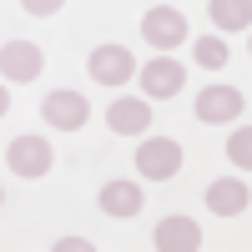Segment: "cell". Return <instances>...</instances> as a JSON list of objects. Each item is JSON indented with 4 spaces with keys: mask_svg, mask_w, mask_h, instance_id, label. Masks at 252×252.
Returning <instances> with one entry per match:
<instances>
[{
    "mask_svg": "<svg viewBox=\"0 0 252 252\" xmlns=\"http://www.w3.org/2000/svg\"><path fill=\"white\" fill-rule=\"evenodd\" d=\"M51 161H56V152H51V141H46V136H15V141L5 146V166H10L15 177H26V182L46 177V172H51Z\"/></svg>",
    "mask_w": 252,
    "mask_h": 252,
    "instance_id": "6da1fadb",
    "label": "cell"
},
{
    "mask_svg": "<svg viewBox=\"0 0 252 252\" xmlns=\"http://www.w3.org/2000/svg\"><path fill=\"white\" fill-rule=\"evenodd\" d=\"M5 111H10V91L0 86V116H5Z\"/></svg>",
    "mask_w": 252,
    "mask_h": 252,
    "instance_id": "ac0fdd59",
    "label": "cell"
},
{
    "mask_svg": "<svg viewBox=\"0 0 252 252\" xmlns=\"http://www.w3.org/2000/svg\"><path fill=\"white\" fill-rule=\"evenodd\" d=\"M247 51H252V40H247Z\"/></svg>",
    "mask_w": 252,
    "mask_h": 252,
    "instance_id": "d6986e66",
    "label": "cell"
},
{
    "mask_svg": "<svg viewBox=\"0 0 252 252\" xmlns=\"http://www.w3.org/2000/svg\"><path fill=\"white\" fill-rule=\"evenodd\" d=\"M106 121H111L116 136H146V131H152V106L136 101V96H116L111 111H106Z\"/></svg>",
    "mask_w": 252,
    "mask_h": 252,
    "instance_id": "30bf717a",
    "label": "cell"
},
{
    "mask_svg": "<svg viewBox=\"0 0 252 252\" xmlns=\"http://www.w3.org/2000/svg\"><path fill=\"white\" fill-rule=\"evenodd\" d=\"M91 76L101 86H126V81L136 76V56L126 46H96L91 51Z\"/></svg>",
    "mask_w": 252,
    "mask_h": 252,
    "instance_id": "52a82bcc",
    "label": "cell"
},
{
    "mask_svg": "<svg viewBox=\"0 0 252 252\" xmlns=\"http://www.w3.org/2000/svg\"><path fill=\"white\" fill-rule=\"evenodd\" d=\"M141 207H146V197H141L136 182H106L101 187V212L106 217H136Z\"/></svg>",
    "mask_w": 252,
    "mask_h": 252,
    "instance_id": "7c38bea8",
    "label": "cell"
},
{
    "mask_svg": "<svg viewBox=\"0 0 252 252\" xmlns=\"http://www.w3.org/2000/svg\"><path fill=\"white\" fill-rule=\"evenodd\" d=\"M152 242H157V252H197L202 247V227L192 217H161Z\"/></svg>",
    "mask_w": 252,
    "mask_h": 252,
    "instance_id": "9c48e42d",
    "label": "cell"
},
{
    "mask_svg": "<svg viewBox=\"0 0 252 252\" xmlns=\"http://www.w3.org/2000/svg\"><path fill=\"white\" fill-rule=\"evenodd\" d=\"M0 197H5V192H0Z\"/></svg>",
    "mask_w": 252,
    "mask_h": 252,
    "instance_id": "ffe728a7",
    "label": "cell"
},
{
    "mask_svg": "<svg viewBox=\"0 0 252 252\" xmlns=\"http://www.w3.org/2000/svg\"><path fill=\"white\" fill-rule=\"evenodd\" d=\"M136 172H141L146 182L177 177V172H182V146H177L172 136H146L141 152H136Z\"/></svg>",
    "mask_w": 252,
    "mask_h": 252,
    "instance_id": "7a4b0ae2",
    "label": "cell"
},
{
    "mask_svg": "<svg viewBox=\"0 0 252 252\" xmlns=\"http://www.w3.org/2000/svg\"><path fill=\"white\" fill-rule=\"evenodd\" d=\"M227 161H232L237 172H252V126H237V131L227 136Z\"/></svg>",
    "mask_w": 252,
    "mask_h": 252,
    "instance_id": "9a60e30c",
    "label": "cell"
},
{
    "mask_svg": "<svg viewBox=\"0 0 252 252\" xmlns=\"http://www.w3.org/2000/svg\"><path fill=\"white\" fill-rule=\"evenodd\" d=\"M192 56H197L202 71H222V66H227V40H222V35H202L197 46H192Z\"/></svg>",
    "mask_w": 252,
    "mask_h": 252,
    "instance_id": "5bb4252c",
    "label": "cell"
},
{
    "mask_svg": "<svg viewBox=\"0 0 252 252\" xmlns=\"http://www.w3.org/2000/svg\"><path fill=\"white\" fill-rule=\"evenodd\" d=\"M40 71H46V56H40V46L35 40H5L0 46V76L5 81H35Z\"/></svg>",
    "mask_w": 252,
    "mask_h": 252,
    "instance_id": "5b68a950",
    "label": "cell"
},
{
    "mask_svg": "<svg viewBox=\"0 0 252 252\" xmlns=\"http://www.w3.org/2000/svg\"><path fill=\"white\" fill-rule=\"evenodd\" d=\"M207 212H217V217H237V212H247V202H252V192H247V182H237V177H217L212 187H207Z\"/></svg>",
    "mask_w": 252,
    "mask_h": 252,
    "instance_id": "8fae6325",
    "label": "cell"
},
{
    "mask_svg": "<svg viewBox=\"0 0 252 252\" xmlns=\"http://www.w3.org/2000/svg\"><path fill=\"white\" fill-rule=\"evenodd\" d=\"M20 5H26V15H56L66 0H20Z\"/></svg>",
    "mask_w": 252,
    "mask_h": 252,
    "instance_id": "2e32d148",
    "label": "cell"
},
{
    "mask_svg": "<svg viewBox=\"0 0 252 252\" xmlns=\"http://www.w3.org/2000/svg\"><path fill=\"white\" fill-rule=\"evenodd\" d=\"M141 35H146V46H157V51H172L187 40V15L172 10V5H152L141 15Z\"/></svg>",
    "mask_w": 252,
    "mask_h": 252,
    "instance_id": "3957f363",
    "label": "cell"
},
{
    "mask_svg": "<svg viewBox=\"0 0 252 252\" xmlns=\"http://www.w3.org/2000/svg\"><path fill=\"white\" fill-rule=\"evenodd\" d=\"M40 116H46V126H56V131H81L86 116H91V101L81 91H51L40 101Z\"/></svg>",
    "mask_w": 252,
    "mask_h": 252,
    "instance_id": "277c9868",
    "label": "cell"
},
{
    "mask_svg": "<svg viewBox=\"0 0 252 252\" xmlns=\"http://www.w3.org/2000/svg\"><path fill=\"white\" fill-rule=\"evenodd\" d=\"M136 81H141V91H146V96H157V101H172V96L187 86V71L177 66L172 56H157V61H146V66L136 71Z\"/></svg>",
    "mask_w": 252,
    "mask_h": 252,
    "instance_id": "8992f818",
    "label": "cell"
},
{
    "mask_svg": "<svg viewBox=\"0 0 252 252\" xmlns=\"http://www.w3.org/2000/svg\"><path fill=\"white\" fill-rule=\"evenodd\" d=\"M56 247H61V252H91V237H61Z\"/></svg>",
    "mask_w": 252,
    "mask_h": 252,
    "instance_id": "e0dca14e",
    "label": "cell"
},
{
    "mask_svg": "<svg viewBox=\"0 0 252 252\" xmlns=\"http://www.w3.org/2000/svg\"><path fill=\"white\" fill-rule=\"evenodd\" d=\"M237 116H242V91L237 86H207L197 96V121L227 126V121H237Z\"/></svg>",
    "mask_w": 252,
    "mask_h": 252,
    "instance_id": "ba28073f",
    "label": "cell"
},
{
    "mask_svg": "<svg viewBox=\"0 0 252 252\" xmlns=\"http://www.w3.org/2000/svg\"><path fill=\"white\" fill-rule=\"evenodd\" d=\"M207 15H212L217 31H247L252 26V0H212Z\"/></svg>",
    "mask_w": 252,
    "mask_h": 252,
    "instance_id": "4fadbf2b",
    "label": "cell"
}]
</instances>
